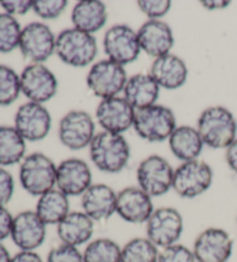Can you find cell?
<instances>
[{
    "mask_svg": "<svg viewBox=\"0 0 237 262\" xmlns=\"http://www.w3.org/2000/svg\"><path fill=\"white\" fill-rule=\"evenodd\" d=\"M90 160L98 170L118 173L130 160V146L122 134L103 132L96 134L89 144Z\"/></svg>",
    "mask_w": 237,
    "mask_h": 262,
    "instance_id": "6da1fadb",
    "label": "cell"
},
{
    "mask_svg": "<svg viewBox=\"0 0 237 262\" xmlns=\"http://www.w3.org/2000/svg\"><path fill=\"white\" fill-rule=\"evenodd\" d=\"M197 130L204 144L214 149H227L236 139L237 123L226 107L211 106L200 115Z\"/></svg>",
    "mask_w": 237,
    "mask_h": 262,
    "instance_id": "7a4b0ae2",
    "label": "cell"
},
{
    "mask_svg": "<svg viewBox=\"0 0 237 262\" xmlns=\"http://www.w3.org/2000/svg\"><path fill=\"white\" fill-rule=\"evenodd\" d=\"M54 52L64 64L86 67L92 64L97 55V43L93 35L71 28L57 36Z\"/></svg>",
    "mask_w": 237,
    "mask_h": 262,
    "instance_id": "3957f363",
    "label": "cell"
},
{
    "mask_svg": "<svg viewBox=\"0 0 237 262\" xmlns=\"http://www.w3.org/2000/svg\"><path fill=\"white\" fill-rule=\"evenodd\" d=\"M56 176L57 166L42 152L30 154L20 165L21 186L33 196L40 198L56 187Z\"/></svg>",
    "mask_w": 237,
    "mask_h": 262,
    "instance_id": "277c9868",
    "label": "cell"
},
{
    "mask_svg": "<svg viewBox=\"0 0 237 262\" xmlns=\"http://www.w3.org/2000/svg\"><path fill=\"white\" fill-rule=\"evenodd\" d=\"M176 127V117L169 107L154 104L146 109L135 110L133 128L141 139L149 142L169 139Z\"/></svg>",
    "mask_w": 237,
    "mask_h": 262,
    "instance_id": "5b68a950",
    "label": "cell"
},
{
    "mask_svg": "<svg viewBox=\"0 0 237 262\" xmlns=\"http://www.w3.org/2000/svg\"><path fill=\"white\" fill-rule=\"evenodd\" d=\"M213 171L203 161L183 162L175 170L172 189L181 198L194 199L202 195L212 186Z\"/></svg>",
    "mask_w": 237,
    "mask_h": 262,
    "instance_id": "8992f818",
    "label": "cell"
},
{
    "mask_svg": "<svg viewBox=\"0 0 237 262\" xmlns=\"http://www.w3.org/2000/svg\"><path fill=\"white\" fill-rule=\"evenodd\" d=\"M184 222L181 213L172 207L157 208L146 223L147 238L159 248L175 245L183 233Z\"/></svg>",
    "mask_w": 237,
    "mask_h": 262,
    "instance_id": "52a82bcc",
    "label": "cell"
},
{
    "mask_svg": "<svg viewBox=\"0 0 237 262\" xmlns=\"http://www.w3.org/2000/svg\"><path fill=\"white\" fill-rule=\"evenodd\" d=\"M175 170L161 156L152 155L145 159L136 170L138 187L150 198H159L172 188Z\"/></svg>",
    "mask_w": 237,
    "mask_h": 262,
    "instance_id": "ba28073f",
    "label": "cell"
},
{
    "mask_svg": "<svg viewBox=\"0 0 237 262\" xmlns=\"http://www.w3.org/2000/svg\"><path fill=\"white\" fill-rule=\"evenodd\" d=\"M127 76L122 66L110 59H103L92 66L87 75V85L95 96L102 99L116 97L124 90Z\"/></svg>",
    "mask_w": 237,
    "mask_h": 262,
    "instance_id": "9c48e42d",
    "label": "cell"
},
{
    "mask_svg": "<svg viewBox=\"0 0 237 262\" xmlns=\"http://www.w3.org/2000/svg\"><path fill=\"white\" fill-rule=\"evenodd\" d=\"M103 48L108 59L122 66L135 61L141 51L138 34L126 25H115L108 29Z\"/></svg>",
    "mask_w": 237,
    "mask_h": 262,
    "instance_id": "30bf717a",
    "label": "cell"
},
{
    "mask_svg": "<svg viewBox=\"0 0 237 262\" xmlns=\"http://www.w3.org/2000/svg\"><path fill=\"white\" fill-rule=\"evenodd\" d=\"M19 49L26 59L42 64L56 50V37L47 25L31 22L22 28Z\"/></svg>",
    "mask_w": 237,
    "mask_h": 262,
    "instance_id": "8fae6325",
    "label": "cell"
},
{
    "mask_svg": "<svg viewBox=\"0 0 237 262\" xmlns=\"http://www.w3.org/2000/svg\"><path fill=\"white\" fill-rule=\"evenodd\" d=\"M21 93L29 102L43 104L57 93L58 81L56 75L43 64L26 66L20 75Z\"/></svg>",
    "mask_w": 237,
    "mask_h": 262,
    "instance_id": "7c38bea8",
    "label": "cell"
},
{
    "mask_svg": "<svg viewBox=\"0 0 237 262\" xmlns=\"http://www.w3.org/2000/svg\"><path fill=\"white\" fill-rule=\"evenodd\" d=\"M234 250V241L226 230L208 228L198 234L193 244L197 262H228Z\"/></svg>",
    "mask_w": 237,
    "mask_h": 262,
    "instance_id": "4fadbf2b",
    "label": "cell"
},
{
    "mask_svg": "<svg viewBox=\"0 0 237 262\" xmlns=\"http://www.w3.org/2000/svg\"><path fill=\"white\" fill-rule=\"evenodd\" d=\"M95 124L86 111H71L59 123L61 142L71 150H80L92 143L95 137Z\"/></svg>",
    "mask_w": 237,
    "mask_h": 262,
    "instance_id": "5bb4252c",
    "label": "cell"
},
{
    "mask_svg": "<svg viewBox=\"0 0 237 262\" xmlns=\"http://www.w3.org/2000/svg\"><path fill=\"white\" fill-rule=\"evenodd\" d=\"M14 127L26 141H41L51 129V116L42 104L27 102L16 111Z\"/></svg>",
    "mask_w": 237,
    "mask_h": 262,
    "instance_id": "9a60e30c",
    "label": "cell"
},
{
    "mask_svg": "<svg viewBox=\"0 0 237 262\" xmlns=\"http://www.w3.org/2000/svg\"><path fill=\"white\" fill-rule=\"evenodd\" d=\"M47 227L35 210H25L13 219L11 238L20 251H36L47 238Z\"/></svg>",
    "mask_w": 237,
    "mask_h": 262,
    "instance_id": "2e32d148",
    "label": "cell"
},
{
    "mask_svg": "<svg viewBox=\"0 0 237 262\" xmlns=\"http://www.w3.org/2000/svg\"><path fill=\"white\" fill-rule=\"evenodd\" d=\"M92 182V171L83 160L68 159L57 166L56 188L68 198L83 196L93 185Z\"/></svg>",
    "mask_w": 237,
    "mask_h": 262,
    "instance_id": "e0dca14e",
    "label": "cell"
},
{
    "mask_svg": "<svg viewBox=\"0 0 237 262\" xmlns=\"http://www.w3.org/2000/svg\"><path fill=\"white\" fill-rule=\"evenodd\" d=\"M135 110L124 97L102 99L96 110V119L106 132L122 134L133 127Z\"/></svg>",
    "mask_w": 237,
    "mask_h": 262,
    "instance_id": "ac0fdd59",
    "label": "cell"
},
{
    "mask_svg": "<svg viewBox=\"0 0 237 262\" xmlns=\"http://www.w3.org/2000/svg\"><path fill=\"white\" fill-rule=\"evenodd\" d=\"M152 198L138 186H131L117 193L116 214L125 222L146 224L154 211Z\"/></svg>",
    "mask_w": 237,
    "mask_h": 262,
    "instance_id": "d6986e66",
    "label": "cell"
},
{
    "mask_svg": "<svg viewBox=\"0 0 237 262\" xmlns=\"http://www.w3.org/2000/svg\"><path fill=\"white\" fill-rule=\"evenodd\" d=\"M136 34L141 50L155 59L168 55L174 47L172 30L163 21L149 20L145 22Z\"/></svg>",
    "mask_w": 237,
    "mask_h": 262,
    "instance_id": "ffe728a7",
    "label": "cell"
},
{
    "mask_svg": "<svg viewBox=\"0 0 237 262\" xmlns=\"http://www.w3.org/2000/svg\"><path fill=\"white\" fill-rule=\"evenodd\" d=\"M81 207L94 222L107 221L116 213L117 193L106 184H93L81 196Z\"/></svg>",
    "mask_w": 237,
    "mask_h": 262,
    "instance_id": "44dd1931",
    "label": "cell"
},
{
    "mask_svg": "<svg viewBox=\"0 0 237 262\" xmlns=\"http://www.w3.org/2000/svg\"><path fill=\"white\" fill-rule=\"evenodd\" d=\"M149 74L160 88L174 90L181 88L186 82L188 67L180 57L168 53L153 61Z\"/></svg>",
    "mask_w": 237,
    "mask_h": 262,
    "instance_id": "7402d4cb",
    "label": "cell"
},
{
    "mask_svg": "<svg viewBox=\"0 0 237 262\" xmlns=\"http://www.w3.org/2000/svg\"><path fill=\"white\" fill-rule=\"evenodd\" d=\"M95 222L84 211H71L57 225V234L61 243L79 247L90 243L94 234Z\"/></svg>",
    "mask_w": 237,
    "mask_h": 262,
    "instance_id": "603a6c76",
    "label": "cell"
},
{
    "mask_svg": "<svg viewBox=\"0 0 237 262\" xmlns=\"http://www.w3.org/2000/svg\"><path fill=\"white\" fill-rule=\"evenodd\" d=\"M124 98L134 110L146 109L156 103L160 85L150 74H135L127 79L124 87Z\"/></svg>",
    "mask_w": 237,
    "mask_h": 262,
    "instance_id": "cb8c5ba5",
    "label": "cell"
},
{
    "mask_svg": "<svg viewBox=\"0 0 237 262\" xmlns=\"http://www.w3.org/2000/svg\"><path fill=\"white\" fill-rule=\"evenodd\" d=\"M71 19L75 29L93 35L107 24V7L98 0H84L73 7Z\"/></svg>",
    "mask_w": 237,
    "mask_h": 262,
    "instance_id": "d4e9b609",
    "label": "cell"
},
{
    "mask_svg": "<svg viewBox=\"0 0 237 262\" xmlns=\"http://www.w3.org/2000/svg\"><path fill=\"white\" fill-rule=\"evenodd\" d=\"M171 152L182 162L194 161L203 150L204 141L199 132L191 126H179L169 138Z\"/></svg>",
    "mask_w": 237,
    "mask_h": 262,
    "instance_id": "484cf974",
    "label": "cell"
},
{
    "mask_svg": "<svg viewBox=\"0 0 237 262\" xmlns=\"http://www.w3.org/2000/svg\"><path fill=\"white\" fill-rule=\"evenodd\" d=\"M35 211L47 225H58L71 213L70 200L54 187L38 198Z\"/></svg>",
    "mask_w": 237,
    "mask_h": 262,
    "instance_id": "4316f807",
    "label": "cell"
},
{
    "mask_svg": "<svg viewBox=\"0 0 237 262\" xmlns=\"http://www.w3.org/2000/svg\"><path fill=\"white\" fill-rule=\"evenodd\" d=\"M26 154V140L15 127L0 126V166L20 163Z\"/></svg>",
    "mask_w": 237,
    "mask_h": 262,
    "instance_id": "83f0119b",
    "label": "cell"
},
{
    "mask_svg": "<svg viewBox=\"0 0 237 262\" xmlns=\"http://www.w3.org/2000/svg\"><path fill=\"white\" fill-rule=\"evenodd\" d=\"M84 262H122V247L109 238H98L87 244Z\"/></svg>",
    "mask_w": 237,
    "mask_h": 262,
    "instance_id": "f1b7e54d",
    "label": "cell"
},
{
    "mask_svg": "<svg viewBox=\"0 0 237 262\" xmlns=\"http://www.w3.org/2000/svg\"><path fill=\"white\" fill-rule=\"evenodd\" d=\"M159 254V247L147 237H138L122 247V262H157Z\"/></svg>",
    "mask_w": 237,
    "mask_h": 262,
    "instance_id": "f546056e",
    "label": "cell"
},
{
    "mask_svg": "<svg viewBox=\"0 0 237 262\" xmlns=\"http://www.w3.org/2000/svg\"><path fill=\"white\" fill-rule=\"evenodd\" d=\"M21 33V26L15 16L0 13V52L10 53L19 48Z\"/></svg>",
    "mask_w": 237,
    "mask_h": 262,
    "instance_id": "4dcf8cb0",
    "label": "cell"
},
{
    "mask_svg": "<svg viewBox=\"0 0 237 262\" xmlns=\"http://www.w3.org/2000/svg\"><path fill=\"white\" fill-rule=\"evenodd\" d=\"M21 93L20 76L11 67L0 65V106L14 103Z\"/></svg>",
    "mask_w": 237,
    "mask_h": 262,
    "instance_id": "1f68e13d",
    "label": "cell"
},
{
    "mask_svg": "<svg viewBox=\"0 0 237 262\" xmlns=\"http://www.w3.org/2000/svg\"><path fill=\"white\" fill-rule=\"evenodd\" d=\"M67 0H36L33 4V11L41 19L53 20L65 11Z\"/></svg>",
    "mask_w": 237,
    "mask_h": 262,
    "instance_id": "d6a6232c",
    "label": "cell"
},
{
    "mask_svg": "<svg viewBox=\"0 0 237 262\" xmlns=\"http://www.w3.org/2000/svg\"><path fill=\"white\" fill-rule=\"evenodd\" d=\"M45 262H84V255L79 247L61 243L49 251Z\"/></svg>",
    "mask_w": 237,
    "mask_h": 262,
    "instance_id": "836d02e7",
    "label": "cell"
},
{
    "mask_svg": "<svg viewBox=\"0 0 237 262\" xmlns=\"http://www.w3.org/2000/svg\"><path fill=\"white\" fill-rule=\"evenodd\" d=\"M157 262H197L193 251L182 244L162 248L159 254Z\"/></svg>",
    "mask_w": 237,
    "mask_h": 262,
    "instance_id": "e575fe53",
    "label": "cell"
},
{
    "mask_svg": "<svg viewBox=\"0 0 237 262\" xmlns=\"http://www.w3.org/2000/svg\"><path fill=\"white\" fill-rule=\"evenodd\" d=\"M138 7L150 20H159L170 11L171 2L169 0H139Z\"/></svg>",
    "mask_w": 237,
    "mask_h": 262,
    "instance_id": "d590c367",
    "label": "cell"
},
{
    "mask_svg": "<svg viewBox=\"0 0 237 262\" xmlns=\"http://www.w3.org/2000/svg\"><path fill=\"white\" fill-rule=\"evenodd\" d=\"M14 178L6 169L0 166V207H6L14 195Z\"/></svg>",
    "mask_w": 237,
    "mask_h": 262,
    "instance_id": "8d00e7d4",
    "label": "cell"
},
{
    "mask_svg": "<svg viewBox=\"0 0 237 262\" xmlns=\"http://www.w3.org/2000/svg\"><path fill=\"white\" fill-rule=\"evenodd\" d=\"M34 2L31 0H2L0 6L7 14L12 16L25 15L30 10H33Z\"/></svg>",
    "mask_w": 237,
    "mask_h": 262,
    "instance_id": "74e56055",
    "label": "cell"
},
{
    "mask_svg": "<svg viewBox=\"0 0 237 262\" xmlns=\"http://www.w3.org/2000/svg\"><path fill=\"white\" fill-rule=\"evenodd\" d=\"M13 219L14 216L10 213L6 207H0V243L11 237Z\"/></svg>",
    "mask_w": 237,
    "mask_h": 262,
    "instance_id": "f35d334b",
    "label": "cell"
},
{
    "mask_svg": "<svg viewBox=\"0 0 237 262\" xmlns=\"http://www.w3.org/2000/svg\"><path fill=\"white\" fill-rule=\"evenodd\" d=\"M11 262H44L36 251H20L12 256Z\"/></svg>",
    "mask_w": 237,
    "mask_h": 262,
    "instance_id": "ab89813d",
    "label": "cell"
},
{
    "mask_svg": "<svg viewBox=\"0 0 237 262\" xmlns=\"http://www.w3.org/2000/svg\"><path fill=\"white\" fill-rule=\"evenodd\" d=\"M226 160L229 168L237 173V138L234 140L226 151Z\"/></svg>",
    "mask_w": 237,
    "mask_h": 262,
    "instance_id": "60d3db41",
    "label": "cell"
},
{
    "mask_svg": "<svg viewBox=\"0 0 237 262\" xmlns=\"http://www.w3.org/2000/svg\"><path fill=\"white\" fill-rule=\"evenodd\" d=\"M200 4L206 10L214 11L228 7L230 5V2H223V0H203V2H200Z\"/></svg>",
    "mask_w": 237,
    "mask_h": 262,
    "instance_id": "b9f144b4",
    "label": "cell"
},
{
    "mask_svg": "<svg viewBox=\"0 0 237 262\" xmlns=\"http://www.w3.org/2000/svg\"><path fill=\"white\" fill-rule=\"evenodd\" d=\"M12 256L7 248L0 243V262H11Z\"/></svg>",
    "mask_w": 237,
    "mask_h": 262,
    "instance_id": "7bdbcfd3",
    "label": "cell"
}]
</instances>
